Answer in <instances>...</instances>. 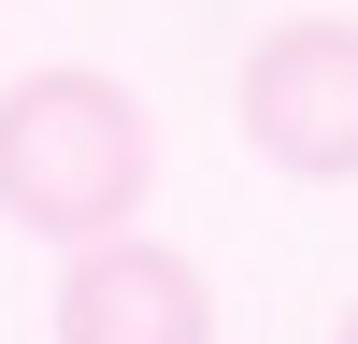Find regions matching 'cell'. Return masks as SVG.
<instances>
[{
  "label": "cell",
  "instance_id": "obj_1",
  "mask_svg": "<svg viewBox=\"0 0 358 344\" xmlns=\"http://www.w3.org/2000/svg\"><path fill=\"white\" fill-rule=\"evenodd\" d=\"M143 187H158V129L115 72H15L0 86V215L29 244L143 229Z\"/></svg>",
  "mask_w": 358,
  "mask_h": 344
},
{
  "label": "cell",
  "instance_id": "obj_2",
  "mask_svg": "<svg viewBox=\"0 0 358 344\" xmlns=\"http://www.w3.org/2000/svg\"><path fill=\"white\" fill-rule=\"evenodd\" d=\"M244 143L301 187H358V15H273L229 86Z\"/></svg>",
  "mask_w": 358,
  "mask_h": 344
},
{
  "label": "cell",
  "instance_id": "obj_3",
  "mask_svg": "<svg viewBox=\"0 0 358 344\" xmlns=\"http://www.w3.org/2000/svg\"><path fill=\"white\" fill-rule=\"evenodd\" d=\"M57 344H215V273L143 229L57 244Z\"/></svg>",
  "mask_w": 358,
  "mask_h": 344
},
{
  "label": "cell",
  "instance_id": "obj_4",
  "mask_svg": "<svg viewBox=\"0 0 358 344\" xmlns=\"http://www.w3.org/2000/svg\"><path fill=\"white\" fill-rule=\"evenodd\" d=\"M330 344H358V301H344V330H330Z\"/></svg>",
  "mask_w": 358,
  "mask_h": 344
}]
</instances>
